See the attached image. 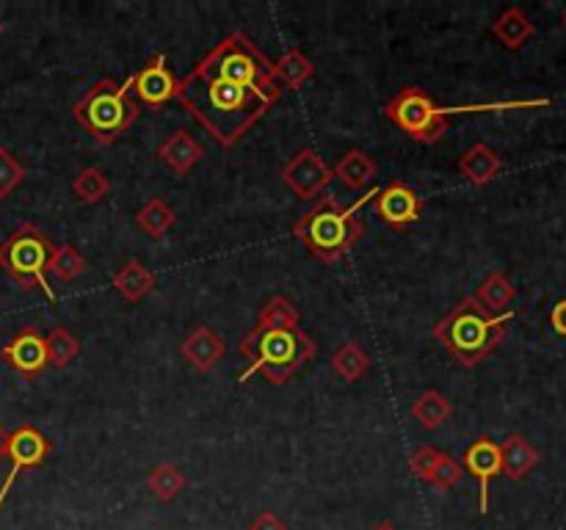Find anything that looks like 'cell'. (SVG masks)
Here are the masks:
<instances>
[{
	"label": "cell",
	"mask_w": 566,
	"mask_h": 530,
	"mask_svg": "<svg viewBox=\"0 0 566 530\" xmlns=\"http://www.w3.org/2000/svg\"><path fill=\"white\" fill-rule=\"evenodd\" d=\"M280 94L274 64L235 31L177 83L175 99L221 147H232L274 108Z\"/></svg>",
	"instance_id": "1"
},
{
	"label": "cell",
	"mask_w": 566,
	"mask_h": 530,
	"mask_svg": "<svg viewBox=\"0 0 566 530\" xmlns=\"http://www.w3.org/2000/svg\"><path fill=\"white\" fill-rule=\"evenodd\" d=\"M379 188H370V193H365L363 199H357L354 204H343L335 193H326L315 202V208H310L302 219L293 224V235L298 243L310 248L315 259L326 265H335L346 257L354 248V243L363 237L365 226L357 219L359 208H363L368 199H376Z\"/></svg>",
	"instance_id": "2"
},
{
	"label": "cell",
	"mask_w": 566,
	"mask_h": 530,
	"mask_svg": "<svg viewBox=\"0 0 566 530\" xmlns=\"http://www.w3.org/2000/svg\"><path fill=\"white\" fill-rule=\"evenodd\" d=\"M512 320L514 312L490 315L475 301V296H468L434 326V340L451 353L453 362L462 368H475L506 340Z\"/></svg>",
	"instance_id": "3"
},
{
	"label": "cell",
	"mask_w": 566,
	"mask_h": 530,
	"mask_svg": "<svg viewBox=\"0 0 566 530\" xmlns=\"http://www.w3.org/2000/svg\"><path fill=\"white\" fill-rule=\"evenodd\" d=\"M241 353L249 359V368L238 375L247 384L252 375H263L269 384L282 386L296 375L304 362L315 357V342L302 326L296 329H258L254 326L241 340Z\"/></svg>",
	"instance_id": "4"
},
{
	"label": "cell",
	"mask_w": 566,
	"mask_h": 530,
	"mask_svg": "<svg viewBox=\"0 0 566 530\" xmlns=\"http://www.w3.org/2000/svg\"><path fill=\"white\" fill-rule=\"evenodd\" d=\"M130 88L133 75H127L125 83H114L108 77L97 81L77 99L72 116L97 144H114L138 119V105L127 94Z\"/></svg>",
	"instance_id": "5"
},
{
	"label": "cell",
	"mask_w": 566,
	"mask_h": 530,
	"mask_svg": "<svg viewBox=\"0 0 566 530\" xmlns=\"http://www.w3.org/2000/svg\"><path fill=\"white\" fill-rule=\"evenodd\" d=\"M55 243L44 235L39 226H33L31 221H25L22 226H17L6 243H0V268L22 287V290H39L50 298V301H59L48 282V263L50 254H53Z\"/></svg>",
	"instance_id": "6"
},
{
	"label": "cell",
	"mask_w": 566,
	"mask_h": 530,
	"mask_svg": "<svg viewBox=\"0 0 566 530\" xmlns=\"http://www.w3.org/2000/svg\"><path fill=\"white\" fill-rule=\"evenodd\" d=\"M385 114L415 141L437 144L446 136L451 108H440L420 86H407L387 103Z\"/></svg>",
	"instance_id": "7"
},
{
	"label": "cell",
	"mask_w": 566,
	"mask_h": 530,
	"mask_svg": "<svg viewBox=\"0 0 566 530\" xmlns=\"http://www.w3.org/2000/svg\"><path fill=\"white\" fill-rule=\"evenodd\" d=\"M332 180H335L332 166H326V160L310 147L298 149V152L282 166V182H285L298 199H318Z\"/></svg>",
	"instance_id": "8"
},
{
	"label": "cell",
	"mask_w": 566,
	"mask_h": 530,
	"mask_svg": "<svg viewBox=\"0 0 566 530\" xmlns=\"http://www.w3.org/2000/svg\"><path fill=\"white\" fill-rule=\"evenodd\" d=\"M48 453H50L48 436H44L39 428H33V425H20V428L11 434V445H9L11 469L9 475H6L3 486H0V508H3V500L11 491V486H14V480L20 478L22 473H28V469H36L39 464L48 458Z\"/></svg>",
	"instance_id": "9"
},
{
	"label": "cell",
	"mask_w": 566,
	"mask_h": 530,
	"mask_svg": "<svg viewBox=\"0 0 566 530\" xmlns=\"http://www.w3.org/2000/svg\"><path fill=\"white\" fill-rule=\"evenodd\" d=\"M0 357L25 381L39 379L44 368H48V348H44V337L39 335L36 326H25V329L17 331L11 342L3 346Z\"/></svg>",
	"instance_id": "10"
},
{
	"label": "cell",
	"mask_w": 566,
	"mask_h": 530,
	"mask_svg": "<svg viewBox=\"0 0 566 530\" xmlns=\"http://www.w3.org/2000/svg\"><path fill=\"white\" fill-rule=\"evenodd\" d=\"M374 208L376 215H379L390 230H407V226L415 224V221L420 219V213H423V199H420L407 182L396 180L376 193Z\"/></svg>",
	"instance_id": "11"
},
{
	"label": "cell",
	"mask_w": 566,
	"mask_h": 530,
	"mask_svg": "<svg viewBox=\"0 0 566 530\" xmlns=\"http://www.w3.org/2000/svg\"><path fill=\"white\" fill-rule=\"evenodd\" d=\"M409 469L412 475H418L423 484H429L434 491H451L453 486L462 480V464L446 451H437V447L423 445L412 453L409 458Z\"/></svg>",
	"instance_id": "12"
},
{
	"label": "cell",
	"mask_w": 566,
	"mask_h": 530,
	"mask_svg": "<svg viewBox=\"0 0 566 530\" xmlns=\"http://www.w3.org/2000/svg\"><path fill=\"white\" fill-rule=\"evenodd\" d=\"M177 77L171 75V70L166 66V55L158 53L144 64V70H138L133 75V92L142 103H147L149 108H160L169 99L177 97Z\"/></svg>",
	"instance_id": "13"
},
{
	"label": "cell",
	"mask_w": 566,
	"mask_h": 530,
	"mask_svg": "<svg viewBox=\"0 0 566 530\" xmlns=\"http://www.w3.org/2000/svg\"><path fill=\"white\" fill-rule=\"evenodd\" d=\"M462 469H468L481 484V513L490 511V484L501 473V445L492 442L490 436H481L464 451Z\"/></svg>",
	"instance_id": "14"
},
{
	"label": "cell",
	"mask_w": 566,
	"mask_h": 530,
	"mask_svg": "<svg viewBox=\"0 0 566 530\" xmlns=\"http://www.w3.org/2000/svg\"><path fill=\"white\" fill-rule=\"evenodd\" d=\"M180 353L197 373H210V370L224 359L227 342L224 337L216 329H210V326H197V329L188 331L186 340L180 342Z\"/></svg>",
	"instance_id": "15"
},
{
	"label": "cell",
	"mask_w": 566,
	"mask_h": 530,
	"mask_svg": "<svg viewBox=\"0 0 566 530\" xmlns=\"http://www.w3.org/2000/svg\"><path fill=\"white\" fill-rule=\"evenodd\" d=\"M158 158L166 169L175 171L177 177H186L199 160L205 158V147L188 130H177L158 147Z\"/></svg>",
	"instance_id": "16"
},
{
	"label": "cell",
	"mask_w": 566,
	"mask_h": 530,
	"mask_svg": "<svg viewBox=\"0 0 566 530\" xmlns=\"http://www.w3.org/2000/svg\"><path fill=\"white\" fill-rule=\"evenodd\" d=\"M501 155H497L490 144H473V147L459 158V171H462L473 186H490V182L501 174Z\"/></svg>",
	"instance_id": "17"
},
{
	"label": "cell",
	"mask_w": 566,
	"mask_h": 530,
	"mask_svg": "<svg viewBox=\"0 0 566 530\" xmlns=\"http://www.w3.org/2000/svg\"><path fill=\"white\" fill-rule=\"evenodd\" d=\"M376 171H379V166H376V160L370 158L365 149H348V152L337 160L332 174H335L348 191H363V188H368L370 182H374Z\"/></svg>",
	"instance_id": "18"
},
{
	"label": "cell",
	"mask_w": 566,
	"mask_h": 530,
	"mask_svg": "<svg viewBox=\"0 0 566 530\" xmlns=\"http://www.w3.org/2000/svg\"><path fill=\"white\" fill-rule=\"evenodd\" d=\"M539 462V453L534 451L525 436L512 434L501 445V473H506L512 480H523Z\"/></svg>",
	"instance_id": "19"
},
{
	"label": "cell",
	"mask_w": 566,
	"mask_h": 530,
	"mask_svg": "<svg viewBox=\"0 0 566 530\" xmlns=\"http://www.w3.org/2000/svg\"><path fill=\"white\" fill-rule=\"evenodd\" d=\"M114 287L127 304H138L147 293H153L155 274L142 263V259H127L114 276Z\"/></svg>",
	"instance_id": "20"
},
{
	"label": "cell",
	"mask_w": 566,
	"mask_h": 530,
	"mask_svg": "<svg viewBox=\"0 0 566 530\" xmlns=\"http://www.w3.org/2000/svg\"><path fill=\"white\" fill-rule=\"evenodd\" d=\"M490 31L503 47L520 50L531 36H534V22L528 20V14H525L520 6H512V9H506L495 22H492Z\"/></svg>",
	"instance_id": "21"
},
{
	"label": "cell",
	"mask_w": 566,
	"mask_h": 530,
	"mask_svg": "<svg viewBox=\"0 0 566 530\" xmlns=\"http://www.w3.org/2000/svg\"><path fill=\"white\" fill-rule=\"evenodd\" d=\"M514 296H517V287L512 285V279H509L503 271H492V274L481 282L479 293H475V301H479L490 315H497L514 301Z\"/></svg>",
	"instance_id": "22"
},
{
	"label": "cell",
	"mask_w": 566,
	"mask_h": 530,
	"mask_svg": "<svg viewBox=\"0 0 566 530\" xmlns=\"http://www.w3.org/2000/svg\"><path fill=\"white\" fill-rule=\"evenodd\" d=\"M315 75V64L298 47H291L274 64V81L282 88H302Z\"/></svg>",
	"instance_id": "23"
},
{
	"label": "cell",
	"mask_w": 566,
	"mask_h": 530,
	"mask_svg": "<svg viewBox=\"0 0 566 530\" xmlns=\"http://www.w3.org/2000/svg\"><path fill=\"white\" fill-rule=\"evenodd\" d=\"M332 370H335L343 381L354 384V381H359L370 370V357L365 353V348L359 346L357 340H348L343 342L335 351V357H332Z\"/></svg>",
	"instance_id": "24"
},
{
	"label": "cell",
	"mask_w": 566,
	"mask_h": 530,
	"mask_svg": "<svg viewBox=\"0 0 566 530\" xmlns=\"http://www.w3.org/2000/svg\"><path fill=\"white\" fill-rule=\"evenodd\" d=\"M175 221H177L175 210H171L169 204H166L160 197L149 199V202L144 204V208L136 213V226H138V230H142L144 235L155 237V241L166 237V232H169L171 226H175Z\"/></svg>",
	"instance_id": "25"
},
{
	"label": "cell",
	"mask_w": 566,
	"mask_h": 530,
	"mask_svg": "<svg viewBox=\"0 0 566 530\" xmlns=\"http://www.w3.org/2000/svg\"><path fill=\"white\" fill-rule=\"evenodd\" d=\"M451 401L437 390H426L423 395L412 403V417L418 420L426 431H437L446 420H451Z\"/></svg>",
	"instance_id": "26"
},
{
	"label": "cell",
	"mask_w": 566,
	"mask_h": 530,
	"mask_svg": "<svg viewBox=\"0 0 566 530\" xmlns=\"http://www.w3.org/2000/svg\"><path fill=\"white\" fill-rule=\"evenodd\" d=\"M302 315L287 296H271L258 309V329H296Z\"/></svg>",
	"instance_id": "27"
},
{
	"label": "cell",
	"mask_w": 566,
	"mask_h": 530,
	"mask_svg": "<svg viewBox=\"0 0 566 530\" xmlns=\"http://www.w3.org/2000/svg\"><path fill=\"white\" fill-rule=\"evenodd\" d=\"M186 475L180 473V469L175 467V464L169 462H158L153 469H149L147 475V486L149 491H153L155 497H158L160 502H171L177 495H180L182 489H186Z\"/></svg>",
	"instance_id": "28"
},
{
	"label": "cell",
	"mask_w": 566,
	"mask_h": 530,
	"mask_svg": "<svg viewBox=\"0 0 566 530\" xmlns=\"http://www.w3.org/2000/svg\"><path fill=\"white\" fill-rule=\"evenodd\" d=\"M83 271H86V257H83L72 243L53 246V254H50V263H48V274H53L55 279L61 282H75Z\"/></svg>",
	"instance_id": "29"
},
{
	"label": "cell",
	"mask_w": 566,
	"mask_h": 530,
	"mask_svg": "<svg viewBox=\"0 0 566 530\" xmlns=\"http://www.w3.org/2000/svg\"><path fill=\"white\" fill-rule=\"evenodd\" d=\"M108 191H111L108 177H105L97 166H88V169L77 171V177L72 180V193H75L83 204L103 202V199L108 197Z\"/></svg>",
	"instance_id": "30"
},
{
	"label": "cell",
	"mask_w": 566,
	"mask_h": 530,
	"mask_svg": "<svg viewBox=\"0 0 566 530\" xmlns=\"http://www.w3.org/2000/svg\"><path fill=\"white\" fill-rule=\"evenodd\" d=\"M44 348H48V364H53V368H66L81 353V342L64 326H59V329L44 337Z\"/></svg>",
	"instance_id": "31"
},
{
	"label": "cell",
	"mask_w": 566,
	"mask_h": 530,
	"mask_svg": "<svg viewBox=\"0 0 566 530\" xmlns=\"http://www.w3.org/2000/svg\"><path fill=\"white\" fill-rule=\"evenodd\" d=\"M25 177V166H22L9 149L0 147V199H6L11 191H17V186H22Z\"/></svg>",
	"instance_id": "32"
},
{
	"label": "cell",
	"mask_w": 566,
	"mask_h": 530,
	"mask_svg": "<svg viewBox=\"0 0 566 530\" xmlns=\"http://www.w3.org/2000/svg\"><path fill=\"white\" fill-rule=\"evenodd\" d=\"M249 530H287V524L282 522L274 511H263L260 517H254V522L249 524Z\"/></svg>",
	"instance_id": "33"
},
{
	"label": "cell",
	"mask_w": 566,
	"mask_h": 530,
	"mask_svg": "<svg viewBox=\"0 0 566 530\" xmlns=\"http://www.w3.org/2000/svg\"><path fill=\"white\" fill-rule=\"evenodd\" d=\"M551 326H553V331H556V335L566 337V298H562V301H558L556 307H553Z\"/></svg>",
	"instance_id": "34"
},
{
	"label": "cell",
	"mask_w": 566,
	"mask_h": 530,
	"mask_svg": "<svg viewBox=\"0 0 566 530\" xmlns=\"http://www.w3.org/2000/svg\"><path fill=\"white\" fill-rule=\"evenodd\" d=\"M9 445H11V434L6 431V425L0 423V458L9 456Z\"/></svg>",
	"instance_id": "35"
},
{
	"label": "cell",
	"mask_w": 566,
	"mask_h": 530,
	"mask_svg": "<svg viewBox=\"0 0 566 530\" xmlns=\"http://www.w3.org/2000/svg\"><path fill=\"white\" fill-rule=\"evenodd\" d=\"M374 530H398V528L392 522H379Z\"/></svg>",
	"instance_id": "36"
},
{
	"label": "cell",
	"mask_w": 566,
	"mask_h": 530,
	"mask_svg": "<svg viewBox=\"0 0 566 530\" xmlns=\"http://www.w3.org/2000/svg\"><path fill=\"white\" fill-rule=\"evenodd\" d=\"M0 36H3V22H0Z\"/></svg>",
	"instance_id": "37"
},
{
	"label": "cell",
	"mask_w": 566,
	"mask_h": 530,
	"mask_svg": "<svg viewBox=\"0 0 566 530\" xmlns=\"http://www.w3.org/2000/svg\"><path fill=\"white\" fill-rule=\"evenodd\" d=\"M564 25H566V14H564Z\"/></svg>",
	"instance_id": "38"
}]
</instances>
